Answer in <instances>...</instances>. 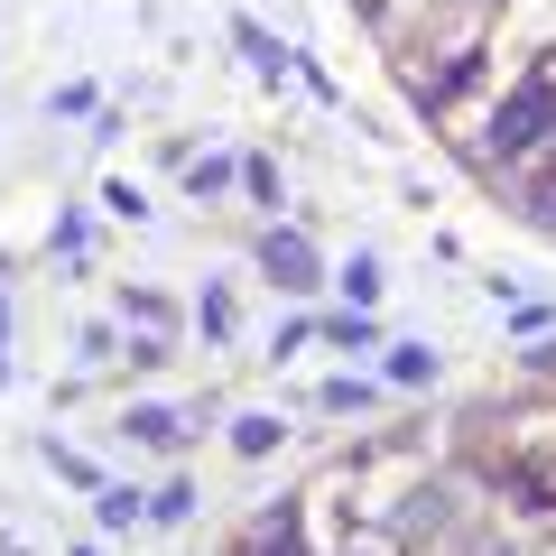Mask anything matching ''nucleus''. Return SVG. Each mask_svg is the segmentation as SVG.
Returning <instances> with one entry per match:
<instances>
[{"mask_svg":"<svg viewBox=\"0 0 556 556\" xmlns=\"http://www.w3.org/2000/svg\"><path fill=\"white\" fill-rule=\"evenodd\" d=\"M556 130V65H538V75H519V93L492 112V130H482V149L492 159H538V139Z\"/></svg>","mask_w":556,"mask_h":556,"instance_id":"obj_1","label":"nucleus"},{"mask_svg":"<svg viewBox=\"0 0 556 556\" xmlns=\"http://www.w3.org/2000/svg\"><path fill=\"white\" fill-rule=\"evenodd\" d=\"M464 84H473V56H445V65H417V75H408V93L427 102V112H445V102H455Z\"/></svg>","mask_w":556,"mask_h":556,"instance_id":"obj_2","label":"nucleus"},{"mask_svg":"<svg viewBox=\"0 0 556 556\" xmlns=\"http://www.w3.org/2000/svg\"><path fill=\"white\" fill-rule=\"evenodd\" d=\"M260 260H269L288 288H306V278H316V260H306V241H298V232H269V251H260Z\"/></svg>","mask_w":556,"mask_h":556,"instance_id":"obj_3","label":"nucleus"},{"mask_svg":"<svg viewBox=\"0 0 556 556\" xmlns=\"http://www.w3.org/2000/svg\"><path fill=\"white\" fill-rule=\"evenodd\" d=\"M130 437L139 445H167V437H177V408H130Z\"/></svg>","mask_w":556,"mask_h":556,"instance_id":"obj_4","label":"nucleus"},{"mask_svg":"<svg viewBox=\"0 0 556 556\" xmlns=\"http://www.w3.org/2000/svg\"><path fill=\"white\" fill-rule=\"evenodd\" d=\"M390 380H408V390H417V380H437V353H417V343H399V353H390Z\"/></svg>","mask_w":556,"mask_h":556,"instance_id":"obj_5","label":"nucleus"},{"mask_svg":"<svg viewBox=\"0 0 556 556\" xmlns=\"http://www.w3.org/2000/svg\"><path fill=\"white\" fill-rule=\"evenodd\" d=\"M232 445H241V455H269V445H278V417H241Z\"/></svg>","mask_w":556,"mask_h":556,"instance_id":"obj_6","label":"nucleus"}]
</instances>
